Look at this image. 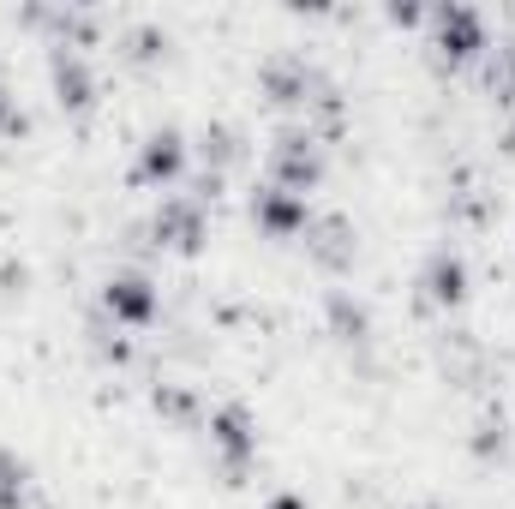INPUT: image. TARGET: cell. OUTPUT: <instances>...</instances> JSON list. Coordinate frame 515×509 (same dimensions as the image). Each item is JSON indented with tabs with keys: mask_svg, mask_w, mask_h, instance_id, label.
<instances>
[{
	"mask_svg": "<svg viewBox=\"0 0 515 509\" xmlns=\"http://www.w3.org/2000/svg\"><path fill=\"white\" fill-rule=\"evenodd\" d=\"M144 168H150V174H174V168H180V138H174V132L150 138V150H144Z\"/></svg>",
	"mask_w": 515,
	"mask_h": 509,
	"instance_id": "obj_6",
	"label": "cell"
},
{
	"mask_svg": "<svg viewBox=\"0 0 515 509\" xmlns=\"http://www.w3.org/2000/svg\"><path fill=\"white\" fill-rule=\"evenodd\" d=\"M54 84H60V96H66V102H84V90H90V84H84L78 54H66V48L54 54Z\"/></svg>",
	"mask_w": 515,
	"mask_h": 509,
	"instance_id": "obj_3",
	"label": "cell"
},
{
	"mask_svg": "<svg viewBox=\"0 0 515 509\" xmlns=\"http://www.w3.org/2000/svg\"><path fill=\"white\" fill-rule=\"evenodd\" d=\"M426 282H432V294H438V300H456V294H462V264H456L450 252H438Z\"/></svg>",
	"mask_w": 515,
	"mask_h": 509,
	"instance_id": "obj_5",
	"label": "cell"
},
{
	"mask_svg": "<svg viewBox=\"0 0 515 509\" xmlns=\"http://www.w3.org/2000/svg\"><path fill=\"white\" fill-rule=\"evenodd\" d=\"M18 492H24V468H18L12 456H0V509L18 504Z\"/></svg>",
	"mask_w": 515,
	"mask_h": 509,
	"instance_id": "obj_8",
	"label": "cell"
},
{
	"mask_svg": "<svg viewBox=\"0 0 515 509\" xmlns=\"http://www.w3.org/2000/svg\"><path fill=\"white\" fill-rule=\"evenodd\" d=\"M156 234H174V246H192V240H198V216L180 210V204H168V210L156 216Z\"/></svg>",
	"mask_w": 515,
	"mask_h": 509,
	"instance_id": "obj_4",
	"label": "cell"
},
{
	"mask_svg": "<svg viewBox=\"0 0 515 509\" xmlns=\"http://www.w3.org/2000/svg\"><path fill=\"white\" fill-rule=\"evenodd\" d=\"M108 306H114V312H126V318H150V294H144V282H138V276H120V282L108 288Z\"/></svg>",
	"mask_w": 515,
	"mask_h": 509,
	"instance_id": "obj_2",
	"label": "cell"
},
{
	"mask_svg": "<svg viewBox=\"0 0 515 509\" xmlns=\"http://www.w3.org/2000/svg\"><path fill=\"white\" fill-rule=\"evenodd\" d=\"M216 444H222L228 456H240V450L252 444V438H246V420H240V414H216Z\"/></svg>",
	"mask_w": 515,
	"mask_h": 509,
	"instance_id": "obj_7",
	"label": "cell"
},
{
	"mask_svg": "<svg viewBox=\"0 0 515 509\" xmlns=\"http://www.w3.org/2000/svg\"><path fill=\"white\" fill-rule=\"evenodd\" d=\"M438 30H444V48H450V54L480 48V18H474V12H462V6H450V12L438 18Z\"/></svg>",
	"mask_w": 515,
	"mask_h": 509,
	"instance_id": "obj_1",
	"label": "cell"
}]
</instances>
